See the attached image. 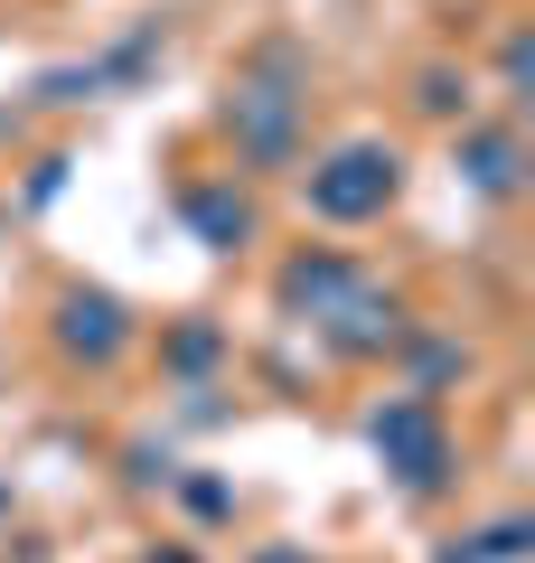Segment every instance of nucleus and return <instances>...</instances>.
Listing matches in <instances>:
<instances>
[{"label":"nucleus","mask_w":535,"mask_h":563,"mask_svg":"<svg viewBox=\"0 0 535 563\" xmlns=\"http://www.w3.org/2000/svg\"><path fill=\"white\" fill-rule=\"evenodd\" d=\"M226 122H236V151H244L254 169H282V161H292V141H301V57H292L282 38L263 47L236 85H226Z\"/></svg>","instance_id":"nucleus-1"},{"label":"nucleus","mask_w":535,"mask_h":563,"mask_svg":"<svg viewBox=\"0 0 535 563\" xmlns=\"http://www.w3.org/2000/svg\"><path fill=\"white\" fill-rule=\"evenodd\" d=\"M395 188H404V161H395V151H385V141H348V151H329V161L310 169V217L367 225V217L395 207Z\"/></svg>","instance_id":"nucleus-2"},{"label":"nucleus","mask_w":535,"mask_h":563,"mask_svg":"<svg viewBox=\"0 0 535 563\" xmlns=\"http://www.w3.org/2000/svg\"><path fill=\"white\" fill-rule=\"evenodd\" d=\"M376 451H385V470H395L414 498H433V488H451V422H441V404L433 395H395V404H376Z\"/></svg>","instance_id":"nucleus-3"},{"label":"nucleus","mask_w":535,"mask_h":563,"mask_svg":"<svg viewBox=\"0 0 535 563\" xmlns=\"http://www.w3.org/2000/svg\"><path fill=\"white\" fill-rule=\"evenodd\" d=\"M57 347L85 366H113L122 347H132V310L113 301V291H66L57 301Z\"/></svg>","instance_id":"nucleus-4"},{"label":"nucleus","mask_w":535,"mask_h":563,"mask_svg":"<svg viewBox=\"0 0 535 563\" xmlns=\"http://www.w3.org/2000/svg\"><path fill=\"white\" fill-rule=\"evenodd\" d=\"M319 329H329L338 357H376V347H395V339H404V301H395V291H367V282H357V291H348V301H338Z\"/></svg>","instance_id":"nucleus-5"},{"label":"nucleus","mask_w":535,"mask_h":563,"mask_svg":"<svg viewBox=\"0 0 535 563\" xmlns=\"http://www.w3.org/2000/svg\"><path fill=\"white\" fill-rule=\"evenodd\" d=\"M357 282H367V273H357L348 254H301L292 273H282V301H292V310H310V320H329V310L348 301Z\"/></svg>","instance_id":"nucleus-6"},{"label":"nucleus","mask_w":535,"mask_h":563,"mask_svg":"<svg viewBox=\"0 0 535 563\" xmlns=\"http://www.w3.org/2000/svg\"><path fill=\"white\" fill-rule=\"evenodd\" d=\"M460 169H470V188H489V198H516V188H526V151H516V132H470V141H460Z\"/></svg>","instance_id":"nucleus-7"},{"label":"nucleus","mask_w":535,"mask_h":563,"mask_svg":"<svg viewBox=\"0 0 535 563\" xmlns=\"http://www.w3.org/2000/svg\"><path fill=\"white\" fill-rule=\"evenodd\" d=\"M526 554H535V517H498L479 536H441L433 563H526Z\"/></svg>","instance_id":"nucleus-8"},{"label":"nucleus","mask_w":535,"mask_h":563,"mask_svg":"<svg viewBox=\"0 0 535 563\" xmlns=\"http://www.w3.org/2000/svg\"><path fill=\"white\" fill-rule=\"evenodd\" d=\"M188 225H198V244H217V254H236V244L254 235V207H244L236 188H198V198H188Z\"/></svg>","instance_id":"nucleus-9"},{"label":"nucleus","mask_w":535,"mask_h":563,"mask_svg":"<svg viewBox=\"0 0 535 563\" xmlns=\"http://www.w3.org/2000/svg\"><path fill=\"white\" fill-rule=\"evenodd\" d=\"M217 329H207V320H188V329H178V339H170V366H178V376H207V366H217Z\"/></svg>","instance_id":"nucleus-10"},{"label":"nucleus","mask_w":535,"mask_h":563,"mask_svg":"<svg viewBox=\"0 0 535 563\" xmlns=\"http://www.w3.org/2000/svg\"><path fill=\"white\" fill-rule=\"evenodd\" d=\"M414 103H423V113H460V103H470V76H451V66H423Z\"/></svg>","instance_id":"nucleus-11"},{"label":"nucleus","mask_w":535,"mask_h":563,"mask_svg":"<svg viewBox=\"0 0 535 563\" xmlns=\"http://www.w3.org/2000/svg\"><path fill=\"white\" fill-rule=\"evenodd\" d=\"M178 498L198 507V517H226V507H236V488H226V479H188V488H178Z\"/></svg>","instance_id":"nucleus-12"},{"label":"nucleus","mask_w":535,"mask_h":563,"mask_svg":"<svg viewBox=\"0 0 535 563\" xmlns=\"http://www.w3.org/2000/svg\"><path fill=\"white\" fill-rule=\"evenodd\" d=\"M57 188H66V161H39V179H29V207H47Z\"/></svg>","instance_id":"nucleus-13"},{"label":"nucleus","mask_w":535,"mask_h":563,"mask_svg":"<svg viewBox=\"0 0 535 563\" xmlns=\"http://www.w3.org/2000/svg\"><path fill=\"white\" fill-rule=\"evenodd\" d=\"M263 563H310V554H301V544H273V554H263Z\"/></svg>","instance_id":"nucleus-14"},{"label":"nucleus","mask_w":535,"mask_h":563,"mask_svg":"<svg viewBox=\"0 0 535 563\" xmlns=\"http://www.w3.org/2000/svg\"><path fill=\"white\" fill-rule=\"evenodd\" d=\"M151 563H198V554H151Z\"/></svg>","instance_id":"nucleus-15"}]
</instances>
